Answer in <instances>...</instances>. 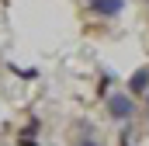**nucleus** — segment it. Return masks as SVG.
<instances>
[{
  "instance_id": "nucleus-2",
  "label": "nucleus",
  "mask_w": 149,
  "mask_h": 146,
  "mask_svg": "<svg viewBox=\"0 0 149 146\" xmlns=\"http://www.w3.org/2000/svg\"><path fill=\"white\" fill-rule=\"evenodd\" d=\"M90 11L101 18H118L125 11V0H90Z\"/></svg>"
},
{
  "instance_id": "nucleus-6",
  "label": "nucleus",
  "mask_w": 149,
  "mask_h": 146,
  "mask_svg": "<svg viewBox=\"0 0 149 146\" xmlns=\"http://www.w3.org/2000/svg\"><path fill=\"white\" fill-rule=\"evenodd\" d=\"M108 91H111V77H101V84H97V94H101V98H104V94H108Z\"/></svg>"
},
{
  "instance_id": "nucleus-3",
  "label": "nucleus",
  "mask_w": 149,
  "mask_h": 146,
  "mask_svg": "<svg viewBox=\"0 0 149 146\" xmlns=\"http://www.w3.org/2000/svg\"><path fill=\"white\" fill-rule=\"evenodd\" d=\"M146 91H149V70H135L128 77V94L132 98H142Z\"/></svg>"
},
{
  "instance_id": "nucleus-7",
  "label": "nucleus",
  "mask_w": 149,
  "mask_h": 146,
  "mask_svg": "<svg viewBox=\"0 0 149 146\" xmlns=\"http://www.w3.org/2000/svg\"><path fill=\"white\" fill-rule=\"evenodd\" d=\"M146 105H149V91H146Z\"/></svg>"
},
{
  "instance_id": "nucleus-4",
  "label": "nucleus",
  "mask_w": 149,
  "mask_h": 146,
  "mask_svg": "<svg viewBox=\"0 0 149 146\" xmlns=\"http://www.w3.org/2000/svg\"><path fill=\"white\" fill-rule=\"evenodd\" d=\"M14 73H17L21 80H35V77H38V70H35V66H28V70H17V66H14Z\"/></svg>"
},
{
  "instance_id": "nucleus-5",
  "label": "nucleus",
  "mask_w": 149,
  "mask_h": 146,
  "mask_svg": "<svg viewBox=\"0 0 149 146\" xmlns=\"http://www.w3.org/2000/svg\"><path fill=\"white\" fill-rule=\"evenodd\" d=\"M76 146H101V143H97V139H94V136H90V132H83V136H80V139H76Z\"/></svg>"
},
{
  "instance_id": "nucleus-1",
  "label": "nucleus",
  "mask_w": 149,
  "mask_h": 146,
  "mask_svg": "<svg viewBox=\"0 0 149 146\" xmlns=\"http://www.w3.org/2000/svg\"><path fill=\"white\" fill-rule=\"evenodd\" d=\"M104 108L114 122H128L135 115V98L132 94H104Z\"/></svg>"
}]
</instances>
